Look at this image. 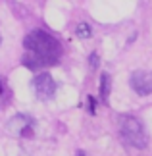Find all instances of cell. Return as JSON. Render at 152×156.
I'll list each match as a JSON object with an SVG mask.
<instances>
[{"instance_id":"obj_8","label":"cell","mask_w":152,"mask_h":156,"mask_svg":"<svg viewBox=\"0 0 152 156\" xmlns=\"http://www.w3.org/2000/svg\"><path fill=\"white\" fill-rule=\"evenodd\" d=\"M89 64H90V68L96 69L98 68V54H90V58H89Z\"/></svg>"},{"instance_id":"obj_11","label":"cell","mask_w":152,"mask_h":156,"mask_svg":"<svg viewBox=\"0 0 152 156\" xmlns=\"http://www.w3.org/2000/svg\"><path fill=\"white\" fill-rule=\"evenodd\" d=\"M0 43H2V37H0Z\"/></svg>"},{"instance_id":"obj_2","label":"cell","mask_w":152,"mask_h":156,"mask_svg":"<svg viewBox=\"0 0 152 156\" xmlns=\"http://www.w3.org/2000/svg\"><path fill=\"white\" fill-rule=\"evenodd\" d=\"M119 135L127 145L135 148H144L148 143L144 125L133 116H119Z\"/></svg>"},{"instance_id":"obj_6","label":"cell","mask_w":152,"mask_h":156,"mask_svg":"<svg viewBox=\"0 0 152 156\" xmlns=\"http://www.w3.org/2000/svg\"><path fill=\"white\" fill-rule=\"evenodd\" d=\"M110 89H112V77H110V73H102V77H100V100H102V102H108Z\"/></svg>"},{"instance_id":"obj_1","label":"cell","mask_w":152,"mask_h":156,"mask_svg":"<svg viewBox=\"0 0 152 156\" xmlns=\"http://www.w3.org/2000/svg\"><path fill=\"white\" fill-rule=\"evenodd\" d=\"M23 46H25V56H23V66L33 71L50 68L60 62V54H62V46L50 33L42 31V29H35V31L27 33L23 39Z\"/></svg>"},{"instance_id":"obj_10","label":"cell","mask_w":152,"mask_h":156,"mask_svg":"<svg viewBox=\"0 0 152 156\" xmlns=\"http://www.w3.org/2000/svg\"><path fill=\"white\" fill-rule=\"evenodd\" d=\"M77 156H85V152L83 151H77Z\"/></svg>"},{"instance_id":"obj_9","label":"cell","mask_w":152,"mask_h":156,"mask_svg":"<svg viewBox=\"0 0 152 156\" xmlns=\"http://www.w3.org/2000/svg\"><path fill=\"white\" fill-rule=\"evenodd\" d=\"M89 112L94 114V98L93 97H89Z\"/></svg>"},{"instance_id":"obj_4","label":"cell","mask_w":152,"mask_h":156,"mask_svg":"<svg viewBox=\"0 0 152 156\" xmlns=\"http://www.w3.org/2000/svg\"><path fill=\"white\" fill-rule=\"evenodd\" d=\"M33 89H35V93H37V97L41 100H48L56 93V81L52 79L50 73H39L33 79Z\"/></svg>"},{"instance_id":"obj_5","label":"cell","mask_w":152,"mask_h":156,"mask_svg":"<svg viewBox=\"0 0 152 156\" xmlns=\"http://www.w3.org/2000/svg\"><path fill=\"white\" fill-rule=\"evenodd\" d=\"M33 125H35V119L29 118V116H23V114H17L16 118L10 119L8 123V129L16 135H21V137H29L33 135Z\"/></svg>"},{"instance_id":"obj_7","label":"cell","mask_w":152,"mask_h":156,"mask_svg":"<svg viewBox=\"0 0 152 156\" xmlns=\"http://www.w3.org/2000/svg\"><path fill=\"white\" fill-rule=\"evenodd\" d=\"M90 33H93V31H90V27L87 25V23H79V25L75 27V35L79 39H89Z\"/></svg>"},{"instance_id":"obj_3","label":"cell","mask_w":152,"mask_h":156,"mask_svg":"<svg viewBox=\"0 0 152 156\" xmlns=\"http://www.w3.org/2000/svg\"><path fill=\"white\" fill-rule=\"evenodd\" d=\"M131 89L141 97H148L152 93V71L147 69H135L131 73Z\"/></svg>"}]
</instances>
